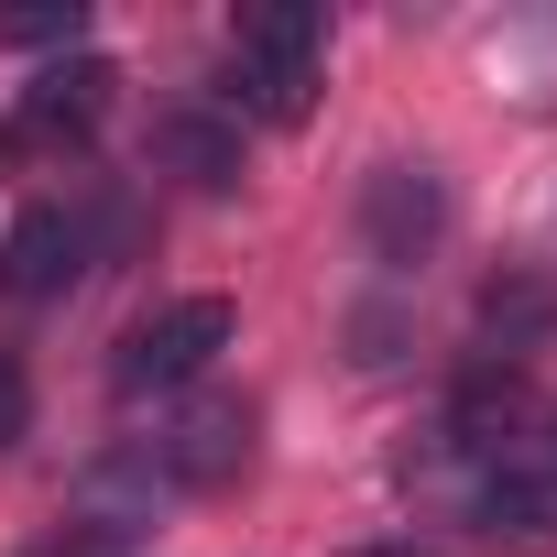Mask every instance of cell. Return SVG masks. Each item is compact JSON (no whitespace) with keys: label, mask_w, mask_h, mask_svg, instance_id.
<instances>
[{"label":"cell","mask_w":557,"mask_h":557,"mask_svg":"<svg viewBox=\"0 0 557 557\" xmlns=\"http://www.w3.org/2000/svg\"><path fill=\"white\" fill-rule=\"evenodd\" d=\"M361 557H426V546H361Z\"/></svg>","instance_id":"8fae6325"},{"label":"cell","mask_w":557,"mask_h":557,"mask_svg":"<svg viewBox=\"0 0 557 557\" xmlns=\"http://www.w3.org/2000/svg\"><path fill=\"white\" fill-rule=\"evenodd\" d=\"M77 219L66 208H23L12 219V240H0V285H12V296H66L77 285Z\"/></svg>","instance_id":"3957f363"},{"label":"cell","mask_w":557,"mask_h":557,"mask_svg":"<svg viewBox=\"0 0 557 557\" xmlns=\"http://www.w3.org/2000/svg\"><path fill=\"white\" fill-rule=\"evenodd\" d=\"M88 0H0V45H77Z\"/></svg>","instance_id":"ba28073f"},{"label":"cell","mask_w":557,"mask_h":557,"mask_svg":"<svg viewBox=\"0 0 557 557\" xmlns=\"http://www.w3.org/2000/svg\"><path fill=\"white\" fill-rule=\"evenodd\" d=\"M481 513H492L503 546H535V557H546V546H557V470H503Z\"/></svg>","instance_id":"52a82bcc"},{"label":"cell","mask_w":557,"mask_h":557,"mask_svg":"<svg viewBox=\"0 0 557 557\" xmlns=\"http://www.w3.org/2000/svg\"><path fill=\"white\" fill-rule=\"evenodd\" d=\"M23 426H34V383H23V361H12V350H0V448H12Z\"/></svg>","instance_id":"30bf717a"},{"label":"cell","mask_w":557,"mask_h":557,"mask_svg":"<svg viewBox=\"0 0 557 557\" xmlns=\"http://www.w3.org/2000/svg\"><path fill=\"white\" fill-rule=\"evenodd\" d=\"M230 296H175V307H153L132 339H121V394H164V383H197L219 350H230Z\"/></svg>","instance_id":"7a4b0ae2"},{"label":"cell","mask_w":557,"mask_h":557,"mask_svg":"<svg viewBox=\"0 0 557 557\" xmlns=\"http://www.w3.org/2000/svg\"><path fill=\"white\" fill-rule=\"evenodd\" d=\"M318 66H329V23L307 0H251L230 23V99L273 132H296L318 110Z\"/></svg>","instance_id":"6da1fadb"},{"label":"cell","mask_w":557,"mask_h":557,"mask_svg":"<svg viewBox=\"0 0 557 557\" xmlns=\"http://www.w3.org/2000/svg\"><path fill=\"white\" fill-rule=\"evenodd\" d=\"M372 240H383L394 262H416V251L437 240V186H426L416 164H383V175H372Z\"/></svg>","instance_id":"8992f818"},{"label":"cell","mask_w":557,"mask_h":557,"mask_svg":"<svg viewBox=\"0 0 557 557\" xmlns=\"http://www.w3.org/2000/svg\"><path fill=\"white\" fill-rule=\"evenodd\" d=\"M110 88H121L110 55H55V66L23 88V132H99V121H110Z\"/></svg>","instance_id":"277c9868"},{"label":"cell","mask_w":557,"mask_h":557,"mask_svg":"<svg viewBox=\"0 0 557 557\" xmlns=\"http://www.w3.org/2000/svg\"><path fill=\"white\" fill-rule=\"evenodd\" d=\"M164 153H175L197 186H230V175H240V164H230V143H219V132H197V121H175V132H164Z\"/></svg>","instance_id":"9c48e42d"},{"label":"cell","mask_w":557,"mask_h":557,"mask_svg":"<svg viewBox=\"0 0 557 557\" xmlns=\"http://www.w3.org/2000/svg\"><path fill=\"white\" fill-rule=\"evenodd\" d=\"M240 459H251V416H240V405H197V416H175V426H164V470H175V481H197V492H208V481H230Z\"/></svg>","instance_id":"5b68a950"}]
</instances>
